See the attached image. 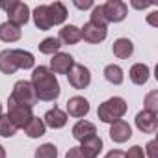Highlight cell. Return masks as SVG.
<instances>
[{"mask_svg":"<svg viewBox=\"0 0 158 158\" xmlns=\"http://www.w3.org/2000/svg\"><path fill=\"white\" fill-rule=\"evenodd\" d=\"M32 86H34L35 95H37L39 101H56L60 97L58 78L45 65H39V67L34 69V73H32Z\"/></svg>","mask_w":158,"mask_h":158,"instance_id":"6da1fadb","label":"cell"},{"mask_svg":"<svg viewBox=\"0 0 158 158\" xmlns=\"http://www.w3.org/2000/svg\"><path fill=\"white\" fill-rule=\"evenodd\" d=\"M125 114H127V102L121 97H112V99L104 101L97 110V115L102 123H115Z\"/></svg>","mask_w":158,"mask_h":158,"instance_id":"7a4b0ae2","label":"cell"},{"mask_svg":"<svg viewBox=\"0 0 158 158\" xmlns=\"http://www.w3.org/2000/svg\"><path fill=\"white\" fill-rule=\"evenodd\" d=\"M0 8L6 10L8 13V23L15 24V26H23L28 23L30 19V8L24 2H19V0H11V2H0Z\"/></svg>","mask_w":158,"mask_h":158,"instance_id":"3957f363","label":"cell"},{"mask_svg":"<svg viewBox=\"0 0 158 158\" xmlns=\"http://www.w3.org/2000/svg\"><path fill=\"white\" fill-rule=\"evenodd\" d=\"M10 97H11L15 102L24 104V106H28V108L35 106L37 101H39L37 95H35V89H34L32 82H28V80H19V82L13 86V91H11Z\"/></svg>","mask_w":158,"mask_h":158,"instance_id":"277c9868","label":"cell"},{"mask_svg":"<svg viewBox=\"0 0 158 158\" xmlns=\"http://www.w3.org/2000/svg\"><path fill=\"white\" fill-rule=\"evenodd\" d=\"M8 117H10V121H11L17 128H24V127L32 121L34 114H32V108L15 102V101L10 97V99H8Z\"/></svg>","mask_w":158,"mask_h":158,"instance_id":"5b68a950","label":"cell"},{"mask_svg":"<svg viewBox=\"0 0 158 158\" xmlns=\"http://www.w3.org/2000/svg\"><path fill=\"white\" fill-rule=\"evenodd\" d=\"M67 78H69V84L74 88V89H84L89 86L91 82V73L88 67L80 65V63H74L71 67V71L67 73Z\"/></svg>","mask_w":158,"mask_h":158,"instance_id":"8992f818","label":"cell"},{"mask_svg":"<svg viewBox=\"0 0 158 158\" xmlns=\"http://www.w3.org/2000/svg\"><path fill=\"white\" fill-rule=\"evenodd\" d=\"M102 11H104V17L108 23H121L125 17H127V4L121 2V0H108V2L102 6Z\"/></svg>","mask_w":158,"mask_h":158,"instance_id":"52a82bcc","label":"cell"},{"mask_svg":"<svg viewBox=\"0 0 158 158\" xmlns=\"http://www.w3.org/2000/svg\"><path fill=\"white\" fill-rule=\"evenodd\" d=\"M73 65H74V60L67 52H56L50 60V71L56 74H67Z\"/></svg>","mask_w":158,"mask_h":158,"instance_id":"ba28073f","label":"cell"},{"mask_svg":"<svg viewBox=\"0 0 158 158\" xmlns=\"http://www.w3.org/2000/svg\"><path fill=\"white\" fill-rule=\"evenodd\" d=\"M80 34H82V39H84V41H88V43H101V41H104V39H106L108 30H106L104 26L93 24V23L89 21L88 24H84V28L80 30Z\"/></svg>","mask_w":158,"mask_h":158,"instance_id":"9c48e42d","label":"cell"},{"mask_svg":"<svg viewBox=\"0 0 158 158\" xmlns=\"http://www.w3.org/2000/svg\"><path fill=\"white\" fill-rule=\"evenodd\" d=\"M110 138H112L115 143H125V141H128V139L132 138V128H130V125H128L127 121H123V119L112 123V127H110Z\"/></svg>","mask_w":158,"mask_h":158,"instance_id":"30bf717a","label":"cell"},{"mask_svg":"<svg viewBox=\"0 0 158 158\" xmlns=\"http://www.w3.org/2000/svg\"><path fill=\"white\" fill-rule=\"evenodd\" d=\"M156 125H158V119H156V114L152 112H139L136 115V127L139 132H145V134H152L156 130Z\"/></svg>","mask_w":158,"mask_h":158,"instance_id":"8fae6325","label":"cell"},{"mask_svg":"<svg viewBox=\"0 0 158 158\" xmlns=\"http://www.w3.org/2000/svg\"><path fill=\"white\" fill-rule=\"evenodd\" d=\"M88 112H89V102L84 97L76 95L67 101V114L71 117H84V115H88Z\"/></svg>","mask_w":158,"mask_h":158,"instance_id":"7c38bea8","label":"cell"},{"mask_svg":"<svg viewBox=\"0 0 158 158\" xmlns=\"http://www.w3.org/2000/svg\"><path fill=\"white\" fill-rule=\"evenodd\" d=\"M80 143L82 145L78 149H80V152L84 154V158H97L99 152L102 151V139L99 136H91V138H88V139H84Z\"/></svg>","mask_w":158,"mask_h":158,"instance_id":"4fadbf2b","label":"cell"},{"mask_svg":"<svg viewBox=\"0 0 158 158\" xmlns=\"http://www.w3.org/2000/svg\"><path fill=\"white\" fill-rule=\"evenodd\" d=\"M43 123H45V127H50V128H61L67 123V114L63 110H60L58 106H54L52 110H48L45 114Z\"/></svg>","mask_w":158,"mask_h":158,"instance_id":"5bb4252c","label":"cell"},{"mask_svg":"<svg viewBox=\"0 0 158 158\" xmlns=\"http://www.w3.org/2000/svg\"><path fill=\"white\" fill-rule=\"evenodd\" d=\"M95 134H97L95 125L89 123V121H86V119H80L73 127V138L78 139V141H84V139H88V138H91Z\"/></svg>","mask_w":158,"mask_h":158,"instance_id":"9a60e30c","label":"cell"},{"mask_svg":"<svg viewBox=\"0 0 158 158\" xmlns=\"http://www.w3.org/2000/svg\"><path fill=\"white\" fill-rule=\"evenodd\" d=\"M60 43H65V45H76L78 41L82 39V34H80V28H76L74 24H67L60 30Z\"/></svg>","mask_w":158,"mask_h":158,"instance_id":"2e32d148","label":"cell"},{"mask_svg":"<svg viewBox=\"0 0 158 158\" xmlns=\"http://www.w3.org/2000/svg\"><path fill=\"white\" fill-rule=\"evenodd\" d=\"M21 28L11 24V23H2L0 24V41L4 43H15L21 39Z\"/></svg>","mask_w":158,"mask_h":158,"instance_id":"e0dca14e","label":"cell"},{"mask_svg":"<svg viewBox=\"0 0 158 158\" xmlns=\"http://www.w3.org/2000/svg\"><path fill=\"white\" fill-rule=\"evenodd\" d=\"M112 50H114V56H117L119 60H127L128 56H132V52H134V45H132L130 39H127V37H119L117 41H114Z\"/></svg>","mask_w":158,"mask_h":158,"instance_id":"ac0fdd59","label":"cell"},{"mask_svg":"<svg viewBox=\"0 0 158 158\" xmlns=\"http://www.w3.org/2000/svg\"><path fill=\"white\" fill-rule=\"evenodd\" d=\"M130 80L136 84V86H143L147 80H149V67L145 65V63H134L132 67H130Z\"/></svg>","mask_w":158,"mask_h":158,"instance_id":"d6986e66","label":"cell"},{"mask_svg":"<svg viewBox=\"0 0 158 158\" xmlns=\"http://www.w3.org/2000/svg\"><path fill=\"white\" fill-rule=\"evenodd\" d=\"M48 19H50V24H61L65 19H67V8L65 4L61 2H54V4H48Z\"/></svg>","mask_w":158,"mask_h":158,"instance_id":"ffe728a7","label":"cell"},{"mask_svg":"<svg viewBox=\"0 0 158 158\" xmlns=\"http://www.w3.org/2000/svg\"><path fill=\"white\" fill-rule=\"evenodd\" d=\"M17 69L19 67L15 63V58H13V50L11 48L0 52V71H2L4 74H13Z\"/></svg>","mask_w":158,"mask_h":158,"instance_id":"44dd1931","label":"cell"},{"mask_svg":"<svg viewBox=\"0 0 158 158\" xmlns=\"http://www.w3.org/2000/svg\"><path fill=\"white\" fill-rule=\"evenodd\" d=\"M34 23L39 30H48L52 24H50V19H48V6L41 4L34 10Z\"/></svg>","mask_w":158,"mask_h":158,"instance_id":"7402d4cb","label":"cell"},{"mask_svg":"<svg viewBox=\"0 0 158 158\" xmlns=\"http://www.w3.org/2000/svg\"><path fill=\"white\" fill-rule=\"evenodd\" d=\"M13 58H15V63L19 69H32L35 60H34V54L28 52V50H23V48H15L13 50Z\"/></svg>","mask_w":158,"mask_h":158,"instance_id":"603a6c76","label":"cell"},{"mask_svg":"<svg viewBox=\"0 0 158 158\" xmlns=\"http://www.w3.org/2000/svg\"><path fill=\"white\" fill-rule=\"evenodd\" d=\"M104 78L110 82V84H115V86H119V84H123V80H125V76H123V69L119 67V65H106L104 67Z\"/></svg>","mask_w":158,"mask_h":158,"instance_id":"cb8c5ba5","label":"cell"},{"mask_svg":"<svg viewBox=\"0 0 158 158\" xmlns=\"http://www.w3.org/2000/svg\"><path fill=\"white\" fill-rule=\"evenodd\" d=\"M45 123H43V119H39V117H32V121L24 127V132H26V136L28 138H41L43 134H45Z\"/></svg>","mask_w":158,"mask_h":158,"instance_id":"d4e9b609","label":"cell"},{"mask_svg":"<svg viewBox=\"0 0 158 158\" xmlns=\"http://www.w3.org/2000/svg\"><path fill=\"white\" fill-rule=\"evenodd\" d=\"M37 47H39V52H41V54H56V52H60L61 43H60L58 37H47V39H43Z\"/></svg>","mask_w":158,"mask_h":158,"instance_id":"484cf974","label":"cell"},{"mask_svg":"<svg viewBox=\"0 0 158 158\" xmlns=\"http://www.w3.org/2000/svg\"><path fill=\"white\" fill-rule=\"evenodd\" d=\"M17 134V127L10 121L8 115H2L0 117V136H4V138H13Z\"/></svg>","mask_w":158,"mask_h":158,"instance_id":"4316f807","label":"cell"},{"mask_svg":"<svg viewBox=\"0 0 158 158\" xmlns=\"http://www.w3.org/2000/svg\"><path fill=\"white\" fill-rule=\"evenodd\" d=\"M35 158H58V149L54 143H45L35 149Z\"/></svg>","mask_w":158,"mask_h":158,"instance_id":"83f0119b","label":"cell"},{"mask_svg":"<svg viewBox=\"0 0 158 158\" xmlns=\"http://www.w3.org/2000/svg\"><path fill=\"white\" fill-rule=\"evenodd\" d=\"M91 23H93V24H99V26H104V28H106L108 21H106V17H104L102 6H95V8H93V11H91Z\"/></svg>","mask_w":158,"mask_h":158,"instance_id":"f1b7e54d","label":"cell"},{"mask_svg":"<svg viewBox=\"0 0 158 158\" xmlns=\"http://www.w3.org/2000/svg\"><path fill=\"white\" fill-rule=\"evenodd\" d=\"M158 91H151L147 97H145V110L147 112H152V114H156V110H158Z\"/></svg>","mask_w":158,"mask_h":158,"instance_id":"f546056e","label":"cell"},{"mask_svg":"<svg viewBox=\"0 0 158 158\" xmlns=\"http://www.w3.org/2000/svg\"><path fill=\"white\" fill-rule=\"evenodd\" d=\"M125 158H145V152L139 145H134L125 152Z\"/></svg>","mask_w":158,"mask_h":158,"instance_id":"4dcf8cb0","label":"cell"},{"mask_svg":"<svg viewBox=\"0 0 158 158\" xmlns=\"http://www.w3.org/2000/svg\"><path fill=\"white\" fill-rule=\"evenodd\" d=\"M147 154H149V158H158L156 156V139H151L147 143Z\"/></svg>","mask_w":158,"mask_h":158,"instance_id":"1f68e13d","label":"cell"},{"mask_svg":"<svg viewBox=\"0 0 158 158\" xmlns=\"http://www.w3.org/2000/svg\"><path fill=\"white\" fill-rule=\"evenodd\" d=\"M65 158H84V154L80 152V149H78V147H71V149L67 151Z\"/></svg>","mask_w":158,"mask_h":158,"instance_id":"d6a6232c","label":"cell"},{"mask_svg":"<svg viewBox=\"0 0 158 158\" xmlns=\"http://www.w3.org/2000/svg\"><path fill=\"white\" fill-rule=\"evenodd\" d=\"M104 158H125V152L119 151V149H114V151H110Z\"/></svg>","mask_w":158,"mask_h":158,"instance_id":"836d02e7","label":"cell"},{"mask_svg":"<svg viewBox=\"0 0 158 158\" xmlns=\"http://www.w3.org/2000/svg\"><path fill=\"white\" fill-rule=\"evenodd\" d=\"M74 6H76L78 10H88V8L93 6V2H91V0H86V2H74Z\"/></svg>","mask_w":158,"mask_h":158,"instance_id":"e575fe53","label":"cell"},{"mask_svg":"<svg viewBox=\"0 0 158 158\" xmlns=\"http://www.w3.org/2000/svg\"><path fill=\"white\" fill-rule=\"evenodd\" d=\"M0 158H6V149L0 145Z\"/></svg>","mask_w":158,"mask_h":158,"instance_id":"d590c367","label":"cell"},{"mask_svg":"<svg viewBox=\"0 0 158 158\" xmlns=\"http://www.w3.org/2000/svg\"><path fill=\"white\" fill-rule=\"evenodd\" d=\"M0 117H2V104H0Z\"/></svg>","mask_w":158,"mask_h":158,"instance_id":"8d00e7d4","label":"cell"}]
</instances>
